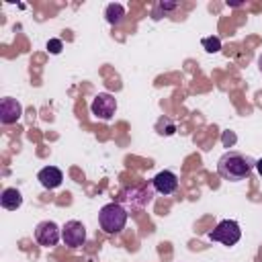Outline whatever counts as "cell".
<instances>
[{
    "instance_id": "5",
    "label": "cell",
    "mask_w": 262,
    "mask_h": 262,
    "mask_svg": "<svg viewBox=\"0 0 262 262\" xmlns=\"http://www.w3.org/2000/svg\"><path fill=\"white\" fill-rule=\"evenodd\" d=\"M61 239L68 248H80L86 242V227L82 221L78 219H70L66 221V225L61 227Z\"/></svg>"
},
{
    "instance_id": "11",
    "label": "cell",
    "mask_w": 262,
    "mask_h": 262,
    "mask_svg": "<svg viewBox=\"0 0 262 262\" xmlns=\"http://www.w3.org/2000/svg\"><path fill=\"white\" fill-rule=\"evenodd\" d=\"M104 16H106V23H108V25H119V23L125 18V8H123V4L111 2V4L104 8Z\"/></svg>"
},
{
    "instance_id": "14",
    "label": "cell",
    "mask_w": 262,
    "mask_h": 262,
    "mask_svg": "<svg viewBox=\"0 0 262 262\" xmlns=\"http://www.w3.org/2000/svg\"><path fill=\"white\" fill-rule=\"evenodd\" d=\"M178 6H180V4H178V2H160V4H158V8H156V10H162V12H164V14H166V12H170V10H176V8H178Z\"/></svg>"
},
{
    "instance_id": "2",
    "label": "cell",
    "mask_w": 262,
    "mask_h": 262,
    "mask_svg": "<svg viewBox=\"0 0 262 262\" xmlns=\"http://www.w3.org/2000/svg\"><path fill=\"white\" fill-rule=\"evenodd\" d=\"M127 217H129V213L125 211L123 205L108 203L98 213V225L104 233H119V231H123V227L127 223Z\"/></svg>"
},
{
    "instance_id": "12",
    "label": "cell",
    "mask_w": 262,
    "mask_h": 262,
    "mask_svg": "<svg viewBox=\"0 0 262 262\" xmlns=\"http://www.w3.org/2000/svg\"><path fill=\"white\" fill-rule=\"evenodd\" d=\"M201 43H203V47H205L207 53H217V51L221 49V39L215 37V35H213V37H205Z\"/></svg>"
},
{
    "instance_id": "9",
    "label": "cell",
    "mask_w": 262,
    "mask_h": 262,
    "mask_svg": "<svg viewBox=\"0 0 262 262\" xmlns=\"http://www.w3.org/2000/svg\"><path fill=\"white\" fill-rule=\"evenodd\" d=\"M37 180L41 182V186H43V188L53 190V188H57V186L61 184L63 174H61V170H59V168H55V166H45V168H41V170H39Z\"/></svg>"
},
{
    "instance_id": "7",
    "label": "cell",
    "mask_w": 262,
    "mask_h": 262,
    "mask_svg": "<svg viewBox=\"0 0 262 262\" xmlns=\"http://www.w3.org/2000/svg\"><path fill=\"white\" fill-rule=\"evenodd\" d=\"M20 117H23V104L12 96H4L0 100V121L4 125H12Z\"/></svg>"
},
{
    "instance_id": "6",
    "label": "cell",
    "mask_w": 262,
    "mask_h": 262,
    "mask_svg": "<svg viewBox=\"0 0 262 262\" xmlns=\"http://www.w3.org/2000/svg\"><path fill=\"white\" fill-rule=\"evenodd\" d=\"M59 237H61V231H59V227H57L55 221H41V223H37V227H35V239L41 246L53 248V246H57Z\"/></svg>"
},
{
    "instance_id": "1",
    "label": "cell",
    "mask_w": 262,
    "mask_h": 262,
    "mask_svg": "<svg viewBox=\"0 0 262 262\" xmlns=\"http://www.w3.org/2000/svg\"><path fill=\"white\" fill-rule=\"evenodd\" d=\"M256 168V160H252L250 156L242 154V151H225L219 162H217V172L223 180H229V182H237V180H244L252 174V170Z\"/></svg>"
},
{
    "instance_id": "17",
    "label": "cell",
    "mask_w": 262,
    "mask_h": 262,
    "mask_svg": "<svg viewBox=\"0 0 262 262\" xmlns=\"http://www.w3.org/2000/svg\"><path fill=\"white\" fill-rule=\"evenodd\" d=\"M258 68H260V72H262V53H260V57H258Z\"/></svg>"
},
{
    "instance_id": "10",
    "label": "cell",
    "mask_w": 262,
    "mask_h": 262,
    "mask_svg": "<svg viewBox=\"0 0 262 262\" xmlns=\"http://www.w3.org/2000/svg\"><path fill=\"white\" fill-rule=\"evenodd\" d=\"M0 205H2L4 209H8V211L18 209V207L23 205V194H20V190H16V188H4L2 194H0Z\"/></svg>"
},
{
    "instance_id": "3",
    "label": "cell",
    "mask_w": 262,
    "mask_h": 262,
    "mask_svg": "<svg viewBox=\"0 0 262 262\" xmlns=\"http://www.w3.org/2000/svg\"><path fill=\"white\" fill-rule=\"evenodd\" d=\"M242 237V229L237 225V221L233 219H223L217 223V227L213 231H209V239L211 242H221L223 246H235Z\"/></svg>"
},
{
    "instance_id": "4",
    "label": "cell",
    "mask_w": 262,
    "mask_h": 262,
    "mask_svg": "<svg viewBox=\"0 0 262 262\" xmlns=\"http://www.w3.org/2000/svg\"><path fill=\"white\" fill-rule=\"evenodd\" d=\"M115 111H117V98H115L113 94H108V92H98V94L94 96L92 104H90V113H92L96 119H100V121L113 119Z\"/></svg>"
},
{
    "instance_id": "15",
    "label": "cell",
    "mask_w": 262,
    "mask_h": 262,
    "mask_svg": "<svg viewBox=\"0 0 262 262\" xmlns=\"http://www.w3.org/2000/svg\"><path fill=\"white\" fill-rule=\"evenodd\" d=\"M223 143H225V145L235 143V135H233V133H229V131H225V133H223Z\"/></svg>"
},
{
    "instance_id": "13",
    "label": "cell",
    "mask_w": 262,
    "mask_h": 262,
    "mask_svg": "<svg viewBox=\"0 0 262 262\" xmlns=\"http://www.w3.org/2000/svg\"><path fill=\"white\" fill-rule=\"evenodd\" d=\"M61 47H63V45H61V39H49V41H47V51L53 53V55H57V53L61 51Z\"/></svg>"
},
{
    "instance_id": "16",
    "label": "cell",
    "mask_w": 262,
    "mask_h": 262,
    "mask_svg": "<svg viewBox=\"0 0 262 262\" xmlns=\"http://www.w3.org/2000/svg\"><path fill=\"white\" fill-rule=\"evenodd\" d=\"M256 170H258V174L262 176V158H260V160L256 162Z\"/></svg>"
},
{
    "instance_id": "8",
    "label": "cell",
    "mask_w": 262,
    "mask_h": 262,
    "mask_svg": "<svg viewBox=\"0 0 262 262\" xmlns=\"http://www.w3.org/2000/svg\"><path fill=\"white\" fill-rule=\"evenodd\" d=\"M151 186L160 194H172L178 188V176L174 172H170V170H162V172H158L154 176Z\"/></svg>"
}]
</instances>
